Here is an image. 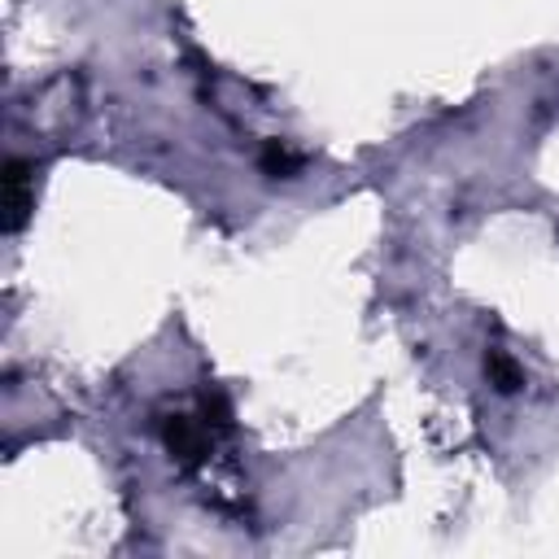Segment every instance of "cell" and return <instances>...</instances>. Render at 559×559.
<instances>
[{
  "label": "cell",
  "instance_id": "3",
  "mask_svg": "<svg viewBox=\"0 0 559 559\" xmlns=\"http://www.w3.org/2000/svg\"><path fill=\"white\" fill-rule=\"evenodd\" d=\"M485 376H489V384L498 389V393H515L520 384H524V376H520V367L502 354V349H489L485 354Z\"/></svg>",
  "mask_w": 559,
  "mask_h": 559
},
{
  "label": "cell",
  "instance_id": "1",
  "mask_svg": "<svg viewBox=\"0 0 559 559\" xmlns=\"http://www.w3.org/2000/svg\"><path fill=\"white\" fill-rule=\"evenodd\" d=\"M162 441L183 467H192V463H201L210 454V424L192 419V415H166L162 419Z\"/></svg>",
  "mask_w": 559,
  "mask_h": 559
},
{
  "label": "cell",
  "instance_id": "4",
  "mask_svg": "<svg viewBox=\"0 0 559 559\" xmlns=\"http://www.w3.org/2000/svg\"><path fill=\"white\" fill-rule=\"evenodd\" d=\"M262 170H266L271 179H288V175L297 170V157H293V153H288L280 140H271V144L262 148Z\"/></svg>",
  "mask_w": 559,
  "mask_h": 559
},
{
  "label": "cell",
  "instance_id": "2",
  "mask_svg": "<svg viewBox=\"0 0 559 559\" xmlns=\"http://www.w3.org/2000/svg\"><path fill=\"white\" fill-rule=\"evenodd\" d=\"M31 214V166L22 157L4 162V231H17Z\"/></svg>",
  "mask_w": 559,
  "mask_h": 559
},
{
  "label": "cell",
  "instance_id": "5",
  "mask_svg": "<svg viewBox=\"0 0 559 559\" xmlns=\"http://www.w3.org/2000/svg\"><path fill=\"white\" fill-rule=\"evenodd\" d=\"M201 415H205V424H214V428H227V424H231V406H227L223 389H214V384L201 389Z\"/></svg>",
  "mask_w": 559,
  "mask_h": 559
}]
</instances>
